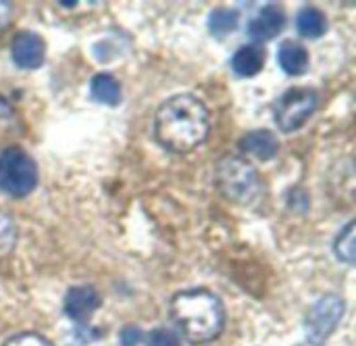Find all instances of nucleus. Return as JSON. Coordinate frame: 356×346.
<instances>
[{
	"instance_id": "1",
	"label": "nucleus",
	"mask_w": 356,
	"mask_h": 346,
	"mask_svg": "<svg viewBox=\"0 0 356 346\" xmlns=\"http://www.w3.org/2000/svg\"><path fill=\"white\" fill-rule=\"evenodd\" d=\"M209 111L194 94H177L165 100L154 115V136L171 152L184 155L209 138Z\"/></svg>"
},
{
	"instance_id": "2",
	"label": "nucleus",
	"mask_w": 356,
	"mask_h": 346,
	"mask_svg": "<svg viewBox=\"0 0 356 346\" xmlns=\"http://www.w3.org/2000/svg\"><path fill=\"white\" fill-rule=\"evenodd\" d=\"M171 320L192 345H207L223 332V303L204 288L184 290L171 299Z\"/></svg>"
},
{
	"instance_id": "3",
	"label": "nucleus",
	"mask_w": 356,
	"mask_h": 346,
	"mask_svg": "<svg viewBox=\"0 0 356 346\" xmlns=\"http://www.w3.org/2000/svg\"><path fill=\"white\" fill-rule=\"evenodd\" d=\"M215 186L223 198L234 205H252L261 196V180L250 163L238 157H225L215 167Z\"/></svg>"
},
{
	"instance_id": "4",
	"label": "nucleus",
	"mask_w": 356,
	"mask_h": 346,
	"mask_svg": "<svg viewBox=\"0 0 356 346\" xmlns=\"http://www.w3.org/2000/svg\"><path fill=\"white\" fill-rule=\"evenodd\" d=\"M38 186L35 161L17 146L2 150L0 155V190L13 198H23Z\"/></svg>"
},
{
	"instance_id": "5",
	"label": "nucleus",
	"mask_w": 356,
	"mask_h": 346,
	"mask_svg": "<svg viewBox=\"0 0 356 346\" xmlns=\"http://www.w3.org/2000/svg\"><path fill=\"white\" fill-rule=\"evenodd\" d=\"M319 102L317 90L307 86H294L286 90L280 100L275 102V123L282 132H296L300 129L311 115L315 113Z\"/></svg>"
},
{
	"instance_id": "6",
	"label": "nucleus",
	"mask_w": 356,
	"mask_h": 346,
	"mask_svg": "<svg viewBox=\"0 0 356 346\" xmlns=\"http://www.w3.org/2000/svg\"><path fill=\"white\" fill-rule=\"evenodd\" d=\"M344 311H346V303L338 294L321 297L311 307L305 320V332H307L309 346L325 345V340L336 332L338 324L342 322Z\"/></svg>"
},
{
	"instance_id": "7",
	"label": "nucleus",
	"mask_w": 356,
	"mask_h": 346,
	"mask_svg": "<svg viewBox=\"0 0 356 346\" xmlns=\"http://www.w3.org/2000/svg\"><path fill=\"white\" fill-rule=\"evenodd\" d=\"M10 56L21 69H38L46 56L44 40L33 31H19L10 44Z\"/></svg>"
},
{
	"instance_id": "8",
	"label": "nucleus",
	"mask_w": 356,
	"mask_h": 346,
	"mask_svg": "<svg viewBox=\"0 0 356 346\" xmlns=\"http://www.w3.org/2000/svg\"><path fill=\"white\" fill-rule=\"evenodd\" d=\"M100 307V294L92 286H73L65 294L63 309L65 315L77 324H86Z\"/></svg>"
},
{
	"instance_id": "9",
	"label": "nucleus",
	"mask_w": 356,
	"mask_h": 346,
	"mask_svg": "<svg viewBox=\"0 0 356 346\" xmlns=\"http://www.w3.org/2000/svg\"><path fill=\"white\" fill-rule=\"evenodd\" d=\"M286 27V13L280 4H265L248 23V33L257 40H271Z\"/></svg>"
},
{
	"instance_id": "10",
	"label": "nucleus",
	"mask_w": 356,
	"mask_h": 346,
	"mask_svg": "<svg viewBox=\"0 0 356 346\" xmlns=\"http://www.w3.org/2000/svg\"><path fill=\"white\" fill-rule=\"evenodd\" d=\"M240 150L257 161H271L277 150H280V142L273 136V132L269 129H254L248 132L242 140H240Z\"/></svg>"
},
{
	"instance_id": "11",
	"label": "nucleus",
	"mask_w": 356,
	"mask_h": 346,
	"mask_svg": "<svg viewBox=\"0 0 356 346\" xmlns=\"http://www.w3.org/2000/svg\"><path fill=\"white\" fill-rule=\"evenodd\" d=\"M277 61H280V67L288 75L298 77V75L307 73V69H309V50L294 40H286L280 44Z\"/></svg>"
},
{
	"instance_id": "12",
	"label": "nucleus",
	"mask_w": 356,
	"mask_h": 346,
	"mask_svg": "<svg viewBox=\"0 0 356 346\" xmlns=\"http://www.w3.org/2000/svg\"><path fill=\"white\" fill-rule=\"evenodd\" d=\"M265 65V50L259 44H248L236 50L232 56V69L240 77H252L257 75Z\"/></svg>"
},
{
	"instance_id": "13",
	"label": "nucleus",
	"mask_w": 356,
	"mask_h": 346,
	"mask_svg": "<svg viewBox=\"0 0 356 346\" xmlns=\"http://www.w3.org/2000/svg\"><path fill=\"white\" fill-rule=\"evenodd\" d=\"M90 96L100 104L117 107L121 102V86L111 73H98L90 81Z\"/></svg>"
},
{
	"instance_id": "14",
	"label": "nucleus",
	"mask_w": 356,
	"mask_h": 346,
	"mask_svg": "<svg viewBox=\"0 0 356 346\" xmlns=\"http://www.w3.org/2000/svg\"><path fill=\"white\" fill-rule=\"evenodd\" d=\"M296 29L305 38H321L327 29V19L315 6H307L296 17Z\"/></svg>"
},
{
	"instance_id": "15",
	"label": "nucleus",
	"mask_w": 356,
	"mask_h": 346,
	"mask_svg": "<svg viewBox=\"0 0 356 346\" xmlns=\"http://www.w3.org/2000/svg\"><path fill=\"white\" fill-rule=\"evenodd\" d=\"M240 23V13L234 8H215L209 15V31L215 38H225L236 31Z\"/></svg>"
},
{
	"instance_id": "16",
	"label": "nucleus",
	"mask_w": 356,
	"mask_h": 346,
	"mask_svg": "<svg viewBox=\"0 0 356 346\" xmlns=\"http://www.w3.org/2000/svg\"><path fill=\"white\" fill-rule=\"evenodd\" d=\"M334 251H336V257L348 265L355 263V221H348L344 226V230L338 234L336 238V244H334Z\"/></svg>"
},
{
	"instance_id": "17",
	"label": "nucleus",
	"mask_w": 356,
	"mask_h": 346,
	"mask_svg": "<svg viewBox=\"0 0 356 346\" xmlns=\"http://www.w3.org/2000/svg\"><path fill=\"white\" fill-rule=\"evenodd\" d=\"M17 244V226L8 213L0 209V259L8 257Z\"/></svg>"
},
{
	"instance_id": "18",
	"label": "nucleus",
	"mask_w": 356,
	"mask_h": 346,
	"mask_svg": "<svg viewBox=\"0 0 356 346\" xmlns=\"http://www.w3.org/2000/svg\"><path fill=\"white\" fill-rule=\"evenodd\" d=\"M146 346H181V345H179V336H177L173 330L156 328V330L148 332V336H146Z\"/></svg>"
},
{
	"instance_id": "19",
	"label": "nucleus",
	"mask_w": 356,
	"mask_h": 346,
	"mask_svg": "<svg viewBox=\"0 0 356 346\" xmlns=\"http://www.w3.org/2000/svg\"><path fill=\"white\" fill-rule=\"evenodd\" d=\"M2 346H52L44 336L33 334V332H25V334H17L13 338H8Z\"/></svg>"
},
{
	"instance_id": "20",
	"label": "nucleus",
	"mask_w": 356,
	"mask_h": 346,
	"mask_svg": "<svg viewBox=\"0 0 356 346\" xmlns=\"http://www.w3.org/2000/svg\"><path fill=\"white\" fill-rule=\"evenodd\" d=\"M13 125H15V111L4 98H0V136H6Z\"/></svg>"
},
{
	"instance_id": "21",
	"label": "nucleus",
	"mask_w": 356,
	"mask_h": 346,
	"mask_svg": "<svg viewBox=\"0 0 356 346\" xmlns=\"http://www.w3.org/2000/svg\"><path fill=\"white\" fill-rule=\"evenodd\" d=\"M142 332L136 328V326H127L123 332H121V346H140L142 343Z\"/></svg>"
},
{
	"instance_id": "22",
	"label": "nucleus",
	"mask_w": 356,
	"mask_h": 346,
	"mask_svg": "<svg viewBox=\"0 0 356 346\" xmlns=\"http://www.w3.org/2000/svg\"><path fill=\"white\" fill-rule=\"evenodd\" d=\"M298 346H309V345H298Z\"/></svg>"
}]
</instances>
